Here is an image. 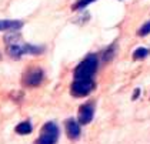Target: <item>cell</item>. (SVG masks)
Returning a JSON list of instances; mask_svg holds the SVG:
<instances>
[{"label":"cell","mask_w":150,"mask_h":144,"mask_svg":"<svg viewBox=\"0 0 150 144\" xmlns=\"http://www.w3.org/2000/svg\"><path fill=\"white\" fill-rule=\"evenodd\" d=\"M97 70V57L94 54L87 56L81 60L80 64L74 70V78H92Z\"/></svg>","instance_id":"cell-1"},{"label":"cell","mask_w":150,"mask_h":144,"mask_svg":"<svg viewBox=\"0 0 150 144\" xmlns=\"http://www.w3.org/2000/svg\"><path fill=\"white\" fill-rule=\"evenodd\" d=\"M59 137H60V130L57 124L49 121L42 127L40 136L35 141V144H56L59 141Z\"/></svg>","instance_id":"cell-2"},{"label":"cell","mask_w":150,"mask_h":144,"mask_svg":"<svg viewBox=\"0 0 150 144\" xmlns=\"http://www.w3.org/2000/svg\"><path fill=\"white\" fill-rule=\"evenodd\" d=\"M42 49L40 47H35V46H30L27 43H22V42H17V43H13V44H7V54L13 57V59H20L22 56L27 54V53H40Z\"/></svg>","instance_id":"cell-3"},{"label":"cell","mask_w":150,"mask_h":144,"mask_svg":"<svg viewBox=\"0 0 150 144\" xmlns=\"http://www.w3.org/2000/svg\"><path fill=\"white\" fill-rule=\"evenodd\" d=\"M94 89V81L92 78H76L70 87V91L74 97H84L90 94Z\"/></svg>","instance_id":"cell-4"},{"label":"cell","mask_w":150,"mask_h":144,"mask_svg":"<svg viewBox=\"0 0 150 144\" xmlns=\"http://www.w3.org/2000/svg\"><path fill=\"white\" fill-rule=\"evenodd\" d=\"M43 81V71L40 68H33L24 76V84L27 87H36Z\"/></svg>","instance_id":"cell-5"},{"label":"cell","mask_w":150,"mask_h":144,"mask_svg":"<svg viewBox=\"0 0 150 144\" xmlns=\"http://www.w3.org/2000/svg\"><path fill=\"white\" fill-rule=\"evenodd\" d=\"M93 116H94V109L90 103L80 106L79 109V123L80 124H89L93 120Z\"/></svg>","instance_id":"cell-6"},{"label":"cell","mask_w":150,"mask_h":144,"mask_svg":"<svg viewBox=\"0 0 150 144\" xmlns=\"http://www.w3.org/2000/svg\"><path fill=\"white\" fill-rule=\"evenodd\" d=\"M66 133H67V137H69V138H71V140H77L81 134L79 121H76L74 119L67 120V121H66Z\"/></svg>","instance_id":"cell-7"},{"label":"cell","mask_w":150,"mask_h":144,"mask_svg":"<svg viewBox=\"0 0 150 144\" xmlns=\"http://www.w3.org/2000/svg\"><path fill=\"white\" fill-rule=\"evenodd\" d=\"M23 27V22L22 20H0V32H4V30H20Z\"/></svg>","instance_id":"cell-8"},{"label":"cell","mask_w":150,"mask_h":144,"mask_svg":"<svg viewBox=\"0 0 150 144\" xmlns=\"http://www.w3.org/2000/svg\"><path fill=\"white\" fill-rule=\"evenodd\" d=\"M16 133L17 134H23V136H27V134L32 133V124L30 121H23L20 124L16 126Z\"/></svg>","instance_id":"cell-9"},{"label":"cell","mask_w":150,"mask_h":144,"mask_svg":"<svg viewBox=\"0 0 150 144\" xmlns=\"http://www.w3.org/2000/svg\"><path fill=\"white\" fill-rule=\"evenodd\" d=\"M149 54V50L147 49H144V47H139L134 50V53H133V59L134 60H143V59H146Z\"/></svg>","instance_id":"cell-10"},{"label":"cell","mask_w":150,"mask_h":144,"mask_svg":"<svg viewBox=\"0 0 150 144\" xmlns=\"http://www.w3.org/2000/svg\"><path fill=\"white\" fill-rule=\"evenodd\" d=\"M93 1H96V0H79L76 4H74V7H73V10H80L83 7H86L87 4H90Z\"/></svg>","instance_id":"cell-11"},{"label":"cell","mask_w":150,"mask_h":144,"mask_svg":"<svg viewBox=\"0 0 150 144\" xmlns=\"http://www.w3.org/2000/svg\"><path fill=\"white\" fill-rule=\"evenodd\" d=\"M150 33V22H147L146 24H143L139 29V36H147Z\"/></svg>","instance_id":"cell-12"},{"label":"cell","mask_w":150,"mask_h":144,"mask_svg":"<svg viewBox=\"0 0 150 144\" xmlns=\"http://www.w3.org/2000/svg\"><path fill=\"white\" fill-rule=\"evenodd\" d=\"M139 94H140V90L136 89V90H134V94H133V97H132V99H133V100H136V99L139 97Z\"/></svg>","instance_id":"cell-13"},{"label":"cell","mask_w":150,"mask_h":144,"mask_svg":"<svg viewBox=\"0 0 150 144\" xmlns=\"http://www.w3.org/2000/svg\"><path fill=\"white\" fill-rule=\"evenodd\" d=\"M0 59H1V54H0Z\"/></svg>","instance_id":"cell-14"}]
</instances>
